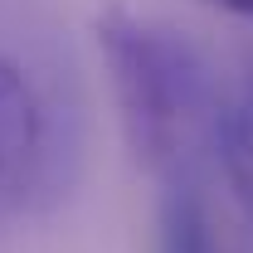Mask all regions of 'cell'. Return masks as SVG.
I'll use <instances>...</instances> for the list:
<instances>
[{"label":"cell","instance_id":"cell-3","mask_svg":"<svg viewBox=\"0 0 253 253\" xmlns=\"http://www.w3.org/2000/svg\"><path fill=\"white\" fill-rule=\"evenodd\" d=\"M219 161H224V175L239 195V205L253 219V122H244V117L219 122Z\"/></svg>","mask_w":253,"mask_h":253},{"label":"cell","instance_id":"cell-5","mask_svg":"<svg viewBox=\"0 0 253 253\" xmlns=\"http://www.w3.org/2000/svg\"><path fill=\"white\" fill-rule=\"evenodd\" d=\"M200 5H214V10H229V15L253 20V0H200Z\"/></svg>","mask_w":253,"mask_h":253},{"label":"cell","instance_id":"cell-2","mask_svg":"<svg viewBox=\"0 0 253 253\" xmlns=\"http://www.w3.org/2000/svg\"><path fill=\"white\" fill-rule=\"evenodd\" d=\"M44 151V102L30 73L0 54V190H15Z\"/></svg>","mask_w":253,"mask_h":253},{"label":"cell","instance_id":"cell-1","mask_svg":"<svg viewBox=\"0 0 253 253\" xmlns=\"http://www.w3.org/2000/svg\"><path fill=\"white\" fill-rule=\"evenodd\" d=\"M97 49L112 73V93L122 112L126 146L141 166H170L185 136V117L200 102V59L180 34L146 25L126 10H107L97 20Z\"/></svg>","mask_w":253,"mask_h":253},{"label":"cell","instance_id":"cell-4","mask_svg":"<svg viewBox=\"0 0 253 253\" xmlns=\"http://www.w3.org/2000/svg\"><path fill=\"white\" fill-rule=\"evenodd\" d=\"M161 253H214L210 249V229H205V210L195 205V195H185V190L166 200Z\"/></svg>","mask_w":253,"mask_h":253}]
</instances>
